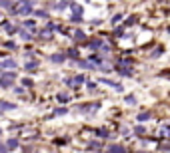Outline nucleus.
<instances>
[{
  "label": "nucleus",
  "mask_w": 170,
  "mask_h": 153,
  "mask_svg": "<svg viewBox=\"0 0 170 153\" xmlns=\"http://www.w3.org/2000/svg\"><path fill=\"white\" fill-rule=\"evenodd\" d=\"M108 153H126V149L122 145H110L108 147Z\"/></svg>",
  "instance_id": "f257e3e1"
},
{
  "label": "nucleus",
  "mask_w": 170,
  "mask_h": 153,
  "mask_svg": "<svg viewBox=\"0 0 170 153\" xmlns=\"http://www.w3.org/2000/svg\"><path fill=\"white\" fill-rule=\"evenodd\" d=\"M18 12H20V14H30V12H32V4H28V2H26V4H22Z\"/></svg>",
  "instance_id": "f03ea898"
},
{
  "label": "nucleus",
  "mask_w": 170,
  "mask_h": 153,
  "mask_svg": "<svg viewBox=\"0 0 170 153\" xmlns=\"http://www.w3.org/2000/svg\"><path fill=\"white\" fill-rule=\"evenodd\" d=\"M12 66H16L12 60H6V62H2V64H0V68H12Z\"/></svg>",
  "instance_id": "7ed1b4c3"
},
{
  "label": "nucleus",
  "mask_w": 170,
  "mask_h": 153,
  "mask_svg": "<svg viewBox=\"0 0 170 153\" xmlns=\"http://www.w3.org/2000/svg\"><path fill=\"white\" fill-rule=\"evenodd\" d=\"M0 108H2V110H12L14 106H12V104H8V102H0Z\"/></svg>",
  "instance_id": "20e7f679"
},
{
  "label": "nucleus",
  "mask_w": 170,
  "mask_h": 153,
  "mask_svg": "<svg viewBox=\"0 0 170 153\" xmlns=\"http://www.w3.org/2000/svg\"><path fill=\"white\" fill-rule=\"evenodd\" d=\"M118 70L122 72V76H130V74H132V70H130V68H118Z\"/></svg>",
  "instance_id": "39448f33"
},
{
  "label": "nucleus",
  "mask_w": 170,
  "mask_h": 153,
  "mask_svg": "<svg viewBox=\"0 0 170 153\" xmlns=\"http://www.w3.org/2000/svg\"><path fill=\"white\" fill-rule=\"evenodd\" d=\"M52 60H54V62H62V60H64V56H60V54H56V56H52Z\"/></svg>",
  "instance_id": "423d86ee"
}]
</instances>
